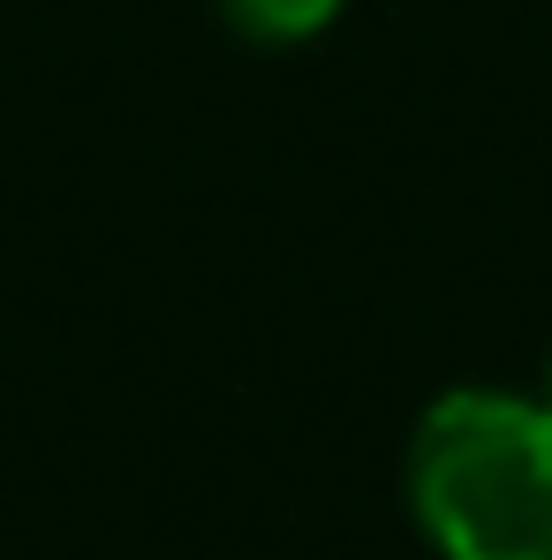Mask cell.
I'll use <instances>...</instances> for the list:
<instances>
[{
    "mask_svg": "<svg viewBox=\"0 0 552 560\" xmlns=\"http://www.w3.org/2000/svg\"><path fill=\"white\" fill-rule=\"evenodd\" d=\"M409 508L439 560H552V401L461 386L409 440Z\"/></svg>",
    "mask_w": 552,
    "mask_h": 560,
    "instance_id": "cell-1",
    "label": "cell"
},
{
    "mask_svg": "<svg viewBox=\"0 0 552 560\" xmlns=\"http://www.w3.org/2000/svg\"><path fill=\"white\" fill-rule=\"evenodd\" d=\"M220 15L243 31V38H266V46H295L310 31H326L341 15V0H220Z\"/></svg>",
    "mask_w": 552,
    "mask_h": 560,
    "instance_id": "cell-2",
    "label": "cell"
},
{
    "mask_svg": "<svg viewBox=\"0 0 552 560\" xmlns=\"http://www.w3.org/2000/svg\"><path fill=\"white\" fill-rule=\"evenodd\" d=\"M545 401H552V364H545Z\"/></svg>",
    "mask_w": 552,
    "mask_h": 560,
    "instance_id": "cell-3",
    "label": "cell"
}]
</instances>
